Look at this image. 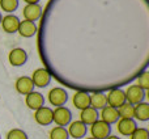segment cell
Returning a JSON list of instances; mask_svg holds the SVG:
<instances>
[{"instance_id": "6da1fadb", "label": "cell", "mask_w": 149, "mask_h": 139, "mask_svg": "<svg viewBox=\"0 0 149 139\" xmlns=\"http://www.w3.org/2000/svg\"><path fill=\"white\" fill-rule=\"evenodd\" d=\"M72 121V113L67 106H58L52 110V122L56 124V126H68Z\"/></svg>"}, {"instance_id": "7a4b0ae2", "label": "cell", "mask_w": 149, "mask_h": 139, "mask_svg": "<svg viewBox=\"0 0 149 139\" xmlns=\"http://www.w3.org/2000/svg\"><path fill=\"white\" fill-rule=\"evenodd\" d=\"M47 100H49V102L51 104V105H54L55 108H58V106H64L65 102L68 101V93L64 88L55 87L49 92Z\"/></svg>"}, {"instance_id": "3957f363", "label": "cell", "mask_w": 149, "mask_h": 139, "mask_svg": "<svg viewBox=\"0 0 149 139\" xmlns=\"http://www.w3.org/2000/svg\"><path fill=\"white\" fill-rule=\"evenodd\" d=\"M145 91H143L140 87H137L136 84H131L127 91L124 92L126 95V102L131 104V105H137V104L143 102L145 98Z\"/></svg>"}, {"instance_id": "277c9868", "label": "cell", "mask_w": 149, "mask_h": 139, "mask_svg": "<svg viewBox=\"0 0 149 139\" xmlns=\"http://www.w3.org/2000/svg\"><path fill=\"white\" fill-rule=\"evenodd\" d=\"M89 131H90L92 138H94V139H106L111 133V126L107 125L106 122L98 119V121H95L94 124L90 125Z\"/></svg>"}, {"instance_id": "5b68a950", "label": "cell", "mask_w": 149, "mask_h": 139, "mask_svg": "<svg viewBox=\"0 0 149 139\" xmlns=\"http://www.w3.org/2000/svg\"><path fill=\"white\" fill-rule=\"evenodd\" d=\"M106 100H107L109 106L118 109L119 106H122L126 102L124 91H122L120 88H111V89H109L107 95H106Z\"/></svg>"}, {"instance_id": "8992f818", "label": "cell", "mask_w": 149, "mask_h": 139, "mask_svg": "<svg viewBox=\"0 0 149 139\" xmlns=\"http://www.w3.org/2000/svg\"><path fill=\"white\" fill-rule=\"evenodd\" d=\"M30 79H31V81H33L34 87L45 88L50 84L52 76L50 75V72L47 71L45 67H41V68H37L36 71L33 72V75H31Z\"/></svg>"}, {"instance_id": "52a82bcc", "label": "cell", "mask_w": 149, "mask_h": 139, "mask_svg": "<svg viewBox=\"0 0 149 139\" xmlns=\"http://www.w3.org/2000/svg\"><path fill=\"white\" fill-rule=\"evenodd\" d=\"M34 119L41 126H49L52 124V109L49 106H42L34 112Z\"/></svg>"}, {"instance_id": "ba28073f", "label": "cell", "mask_w": 149, "mask_h": 139, "mask_svg": "<svg viewBox=\"0 0 149 139\" xmlns=\"http://www.w3.org/2000/svg\"><path fill=\"white\" fill-rule=\"evenodd\" d=\"M136 127V121L134 118H119L116 121V130L119 134L124 137H130Z\"/></svg>"}, {"instance_id": "9c48e42d", "label": "cell", "mask_w": 149, "mask_h": 139, "mask_svg": "<svg viewBox=\"0 0 149 139\" xmlns=\"http://www.w3.org/2000/svg\"><path fill=\"white\" fill-rule=\"evenodd\" d=\"M68 135L73 139H81L86 135L88 133V126L84 125L81 121H71V124L68 125Z\"/></svg>"}, {"instance_id": "30bf717a", "label": "cell", "mask_w": 149, "mask_h": 139, "mask_svg": "<svg viewBox=\"0 0 149 139\" xmlns=\"http://www.w3.org/2000/svg\"><path fill=\"white\" fill-rule=\"evenodd\" d=\"M25 104L29 109H31V110L36 112L37 109L45 106V97H43L42 93L34 92L33 91V92L28 93V95L25 96Z\"/></svg>"}, {"instance_id": "8fae6325", "label": "cell", "mask_w": 149, "mask_h": 139, "mask_svg": "<svg viewBox=\"0 0 149 139\" xmlns=\"http://www.w3.org/2000/svg\"><path fill=\"white\" fill-rule=\"evenodd\" d=\"M8 60H9V63L13 67H20V66H24L26 63V60H28V54H26V51L24 49L17 47V49H13L12 51L9 53Z\"/></svg>"}, {"instance_id": "7c38bea8", "label": "cell", "mask_w": 149, "mask_h": 139, "mask_svg": "<svg viewBox=\"0 0 149 139\" xmlns=\"http://www.w3.org/2000/svg\"><path fill=\"white\" fill-rule=\"evenodd\" d=\"M42 12L43 11H42V7L39 4H26L22 9V15L25 17V20L31 21V22L39 20V17L42 16Z\"/></svg>"}, {"instance_id": "4fadbf2b", "label": "cell", "mask_w": 149, "mask_h": 139, "mask_svg": "<svg viewBox=\"0 0 149 139\" xmlns=\"http://www.w3.org/2000/svg\"><path fill=\"white\" fill-rule=\"evenodd\" d=\"M98 119H100V113H98V110L93 109L92 106H88V108L80 110V121L86 126H90Z\"/></svg>"}, {"instance_id": "5bb4252c", "label": "cell", "mask_w": 149, "mask_h": 139, "mask_svg": "<svg viewBox=\"0 0 149 139\" xmlns=\"http://www.w3.org/2000/svg\"><path fill=\"white\" fill-rule=\"evenodd\" d=\"M15 88H16V91H17L20 95H28V93H30V92H33V89H34V84H33V81H31V79L29 76H21V77H18L17 80H16V83H15Z\"/></svg>"}, {"instance_id": "9a60e30c", "label": "cell", "mask_w": 149, "mask_h": 139, "mask_svg": "<svg viewBox=\"0 0 149 139\" xmlns=\"http://www.w3.org/2000/svg\"><path fill=\"white\" fill-rule=\"evenodd\" d=\"M1 26L5 33H16L20 25V20L15 15H7L1 18Z\"/></svg>"}, {"instance_id": "2e32d148", "label": "cell", "mask_w": 149, "mask_h": 139, "mask_svg": "<svg viewBox=\"0 0 149 139\" xmlns=\"http://www.w3.org/2000/svg\"><path fill=\"white\" fill-rule=\"evenodd\" d=\"M100 118H101V121L106 122V124H107V125L116 124V121H118V119H119L118 109H115V108H111V106L106 105L105 108H102V109H101Z\"/></svg>"}, {"instance_id": "e0dca14e", "label": "cell", "mask_w": 149, "mask_h": 139, "mask_svg": "<svg viewBox=\"0 0 149 139\" xmlns=\"http://www.w3.org/2000/svg\"><path fill=\"white\" fill-rule=\"evenodd\" d=\"M89 105L95 110H101L107 105L106 95L103 92H93L92 95H89Z\"/></svg>"}, {"instance_id": "ac0fdd59", "label": "cell", "mask_w": 149, "mask_h": 139, "mask_svg": "<svg viewBox=\"0 0 149 139\" xmlns=\"http://www.w3.org/2000/svg\"><path fill=\"white\" fill-rule=\"evenodd\" d=\"M17 32L24 38H30V37H33L34 34L37 33V26H36V24L31 22V21L24 20V21H20Z\"/></svg>"}, {"instance_id": "d6986e66", "label": "cell", "mask_w": 149, "mask_h": 139, "mask_svg": "<svg viewBox=\"0 0 149 139\" xmlns=\"http://www.w3.org/2000/svg\"><path fill=\"white\" fill-rule=\"evenodd\" d=\"M134 118L137 121L147 122L149 119V104L148 102H140L137 105H134Z\"/></svg>"}, {"instance_id": "ffe728a7", "label": "cell", "mask_w": 149, "mask_h": 139, "mask_svg": "<svg viewBox=\"0 0 149 139\" xmlns=\"http://www.w3.org/2000/svg\"><path fill=\"white\" fill-rule=\"evenodd\" d=\"M72 102L74 105V108L82 110V109L88 108L89 105V93L88 92H82V91H77L72 97Z\"/></svg>"}, {"instance_id": "44dd1931", "label": "cell", "mask_w": 149, "mask_h": 139, "mask_svg": "<svg viewBox=\"0 0 149 139\" xmlns=\"http://www.w3.org/2000/svg\"><path fill=\"white\" fill-rule=\"evenodd\" d=\"M50 139H70V135H68V131L65 127L62 126H55L50 130L49 134Z\"/></svg>"}, {"instance_id": "7402d4cb", "label": "cell", "mask_w": 149, "mask_h": 139, "mask_svg": "<svg viewBox=\"0 0 149 139\" xmlns=\"http://www.w3.org/2000/svg\"><path fill=\"white\" fill-rule=\"evenodd\" d=\"M119 118H134V105L128 102H124L118 108Z\"/></svg>"}, {"instance_id": "603a6c76", "label": "cell", "mask_w": 149, "mask_h": 139, "mask_svg": "<svg viewBox=\"0 0 149 139\" xmlns=\"http://www.w3.org/2000/svg\"><path fill=\"white\" fill-rule=\"evenodd\" d=\"M136 85L141 88L143 91H145V92L149 89V72L147 70L143 71L141 74L136 77Z\"/></svg>"}, {"instance_id": "cb8c5ba5", "label": "cell", "mask_w": 149, "mask_h": 139, "mask_svg": "<svg viewBox=\"0 0 149 139\" xmlns=\"http://www.w3.org/2000/svg\"><path fill=\"white\" fill-rule=\"evenodd\" d=\"M0 7L4 12L12 13L17 9L18 7V0H0Z\"/></svg>"}, {"instance_id": "d4e9b609", "label": "cell", "mask_w": 149, "mask_h": 139, "mask_svg": "<svg viewBox=\"0 0 149 139\" xmlns=\"http://www.w3.org/2000/svg\"><path fill=\"white\" fill-rule=\"evenodd\" d=\"M5 139H28V135L21 129H12L7 133Z\"/></svg>"}, {"instance_id": "484cf974", "label": "cell", "mask_w": 149, "mask_h": 139, "mask_svg": "<svg viewBox=\"0 0 149 139\" xmlns=\"http://www.w3.org/2000/svg\"><path fill=\"white\" fill-rule=\"evenodd\" d=\"M130 139H149V131L145 127H136L135 131L130 135Z\"/></svg>"}, {"instance_id": "4316f807", "label": "cell", "mask_w": 149, "mask_h": 139, "mask_svg": "<svg viewBox=\"0 0 149 139\" xmlns=\"http://www.w3.org/2000/svg\"><path fill=\"white\" fill-rule=\"evenodd\" d=\"M26 4H38L39 0H24Z\"/></svg>"}, {"instance_id": "83f0119b", "label": "cell", "mask_w": 149, "mask_h": 139, "mask_svg": "<svg viewBox=\"0 0 149 139\" xmlns=\"http://www.w3.org/2000/svg\"><path fill=\"white\" fill-rule=\"evenodd\" d=\"M106 139H120V138L116 137V135H109V137L106 138Z\"/></svg>"}, {"instance_id": "f1b7e54d", "label": "cell", "mask_w": 149, "mask_h": 139, "mask_svg": "<svg viewBox=\"0 0 149 139\" xmlns=\"http://www.w3.org/2000/svg\"><path fill=\"white\" fill-rule=\"evenodd\" d=\"M1 18H3V16H1V13H0V22H1Z\"/></svg>"}, {"instance_id": "f546056e", "label": "cell", "mask_w": 149, "mask_h": 139, "mask_svg": "<svg viewBox=\"0 0 149 139\" xmlns=\"http://www.w3.org/2000/svg\"><path fill=\"white\" fill-rule=\"evenodd\" d=\"M85 139H94V138H92V137H89V138H85Z\"/></svg>"}]
</instances>
